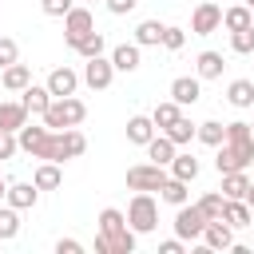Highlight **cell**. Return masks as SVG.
Segmentation results:
<instances>
[{
	"mask_svg": "<svg viewBox=\"0 0 254 254\" xmlns=\"http://www.w3.org/2000/svg\"><path fill=\"white\" fill-rule=\"evenodd\" d=\"M40 119H44V127H52V131L79 127V123L87 119V103H83V99H75V95H60V99H52V103H48V111H44Z\"/></svg>",
	"mask_w": 254,
	"mask_h": 254,
	"instance_id": "obj_1",
	"label": "cell"
},
{
	"mask_svg": "<svg viewBox=\"0 0 254 254\" xmlns=\"http://www.w3.org/2000/svg\"><path fill=\"white\" fill-rule=\"evenodd\" d=\"M127 226L135 234H151L159 226V202L151 198V190H135V198L127 202Z\"/></svg>",
	"mask_w": 254,
	"mask_h": 254,
	"instance_id": "obj_2",
	"label": "cell"
},
{
	"mask_svg": "<svg viewBox=\"0 0 254 254\" xmlns=\"http://www.w3.org/2000/svg\"><path fill=\"white\" fill-rule=\"evenodd\" d=\"M214 171L226 175V171H246L254 163V139H242V143H218L214 147Z\"/></svg>",
	"mask_w": 254,
	"mask_h": 254,
	"instance_id": "obj_3",
	"label": "cell"
},
{
	"mask_svg": "<svg viewBox=\"0 0 254 254\" xmlns=\"http://www.w3.org/2000/svg\"><path fill=\"white\" fill-rule=\"evenodd\" d=\"M202 226H206V214L198 210V202L175 206V234H179L183 242H198V238H202Z\"/></svg>",
	"mask_w": 254,
	"mask_h": 254,
	"instance_id": "obj_4",
	"label": "cell"
},
{
	"mask_svg": "<svg viewBox=\"0 0 254 254\" xmlns=\"http://www.w3.org/2000/svg\"><path fill=\"white\" fill-rule=\"evenodd\" d=\"M111 79H115V64H111V56H91V60H83L79 83H87L91 91H107Z\"/></svg>",
	"mask_w": 254,
	"mask_h": 254,
	"instance_id": "obj_5",
	"label": "cell"
},
{
	"mask_svg": "<svg viewBox=\"0 0 254 254\" xmlns=\"http://www.w3.org/2000/svg\"><path fill=\"white\" fill-rule=\"evenodd\" d=\"M167 183V167H159V163H135V167H127V187L131 190H159Z\"/></svg>",
	"mask_w": 254,
	"mask_h": 254,
	"instance_id": "obj_6",
	"label": "cell"
},
{
	"mask_svg": "<svg viewBox=\"0 0 254 254\" xmlns=\"http://www.w3.org/2000/svg\"><path fill=\"white\" fill-rule=\"evenodd\" d=\"M218 28H222V8H218L214 0L194 4V12H190V32H194V36H210V32H218Z\"/></svg>",
	"mask_w": 254,
	"mask_h": 254,
	"instance_id": "obj_7",
	"label": "cell"
},
{
	"mask_svg": "<svg viewBox=\"0 0 254 254\" xmlns=\"http://www.w3.org/2000/svg\"><path fill=\"white\" fill-rule=\"evenodd\" d=\"M48 139H52V127H32V123H24L20 131H16V143H20V151L24 155H32V159H44V151H48Z\"/></svg>",
	"mask_w": 254,
	"mask_h": 254,
	"instance_id": "obj_8",
	"label": "cell"
},
{
	"mask_svg": "<svg viewBox=\"0 0 254 254\" xmlns=\"http://www.w3.org/2000/svg\"><path fill=\"white\" fill-rule=\"evenodd\" d=\"M87 32H95V16H91L87 8H71V12L64 16V40H67V48H71L75 40H83Z\"/></svg>",
	"mask_w": 254,
	"mask_h": 254,
	"instance_id": "obj_9",
	"label": "cell"
},
{
	"mask_svg": "<svg viewBox=\"0 0 254 254\" xmlns=\"http://www.w3.org/2000/svg\"><path fill=\"white\" fill-rule=\"evenodd\" d=\"M202 246H206V250H230V246H234V226L222 222V218H206V226H202Z\"/></svg>",
	"mask_w": 254,
	"mask_h": 254,
	"instance_id": "obj_10",
	"label": "cell"
},
{
	"mask_svg": "<svg viewBox=\"0 0 254 254\" xmlns=\"http://www.w3.org/2000/svg\"><path fill=\"white\" fill-rule=\"evenodd\" d=\"M171 99H175L179 107H194V103L202 99V79H198V75H179V79H171Z\"/></svg>",
	"mask_w": 254,
	"mask_h": 254,
	"instance_id": "obj_11",
	"label": "cell"
},
{
	"mask_svg": "<svg viewBox=\"0 0 254 254\" xmlns=\"http://www.w3.org/2000/svg\"><path fill=\"white\" fill-rule=\"evenodd\" d=\"M4 202L16 206V210H32V206L40 202V187H36V183H8Z\"/></svg>",
	"mask_w": 254,
	"mask_h": 254,
	"instance_id": "obj_12",
	"label": "cell"
},
{
	"mask_svg": "<svg viewBox=\"0 0 254 254\" xmlns=\"http://www.w3.org/2000/svg\"><path fill=\"white\" fill-rule=\"evenodd\" d=\"M44 87L52 91V99H60V95H75V87H79V71H71V67H52V75H48Z\"/></svg>",
	"mask_w": 254,
	"mask_h": 254,
	"instance_id": "obj_13",
	"label": "cell"
},
{
	"mask_svg": "<svg viewBox=\"0 0 254 254\" xmlns=\"http://www.w3.org/2000/svg\"><path fill=\"white\" fill-rule=\"evenodd\" d=\"M198 159L190 155V151H175V159L167 163V175H175V179H183V183H194L198 179Z\"/></svg>",
	"mask_w": 254,
	"mask_h": 254,
	"instance_id": "obj_14",
	"label": "cell"
},
{
	"mask_svg": "<svg viewBox=\"0 0 254 254\" xmlns=\"http://www.w3.org/2000/svg\"><path fill=\"white\" fill-rule=\"evenodd\" d=\"M222 222H230L234 230L254 226V210L246 206V198H226V206H222Z\"/></svg>",
	"mask_w": 254,
	"mask_h": 254,
	"instance_id": "obj_15",
	"label": "cell"
},
{
	"mask_svg": "<svg viewBox=\"0 0 254 254\" xmlns=\"http://www.w3.org/2000/svg\"><path fill=\"white\" fill-rule=\"evenodd\" d=\"M222 67H226L222 52H198V56H194V75H198V79H218Z\"/></svg>",
	"mask_w": 254,
	"mask_h": 254,
	"instance_id": "obj_16",
	"label": "cell"
},
{
	"mask_svg": "<svg viewBox=\"0 0 254 254\" xmlns=\"http://www.w3.org/2000/svg\"><path fill=\"white\" fill-rule=\"evenodd\" d=\"M226 103L238 107V111L254 107V79H230V87H226Z\"/></svg>",
	"mask_w": 254,
	"mask_h": 254,
	"instance_id": "obj_17",
	"label": "cell"
},
{
	"mask_svg": "<svg viewBox=\"0 0 254 254\" xmlns=\"http://www.w3.org/2000/svg\"><path fill=\"white\" fill-rule=\"evenodd\" d=\"M111 64H115V71H139V64H143L139 44H119V48H111Z\"/></svg>",
	"mask_w": 254,
	"mask_h": 254,
	"instance_id": "obj_18",
	"label": "cell"
},
{
	"mask_svg": "<svg viewBox=\"0 0 254 254\" xmlns=\"http://www.w3.org/2000/svg\"><path fill=\"white\" fill-rule=\"evenodd\" d=\"M0 83H4V91H24V87L32 83V67L16 60V64H8V67H4V75H0Z\"/></svg>",
	"mask_w": 254,
	"mask_h": 254,
	"instance_id": "obj_19",
	"label": "cell"
},
{
	"mask_svg": "<svg viewBox=\"0 0 254 254\" xmlns=\"http://www.w3.org/2000/svg\"><path fill=\"white\" fill-rule=\"evenodd\" d=\"M20 103L28 107V115H44V111H48V103H52V91H48V87L28 83V87L20 91Z\"/></svg>",
	"mask_w": 254,
	"mask_h": 254,
	"instance_id": "obj_20",
	"label": "cell"
},
{
	"mask_svg": "<svg viewBox=\"0 0 254 254\" xmlns=\"http://www.w3.org/2000/svg\"><path fill=\"white\" fill-rule=\"evenodd\" d=\"M151 135H155V123H151V115H131V119H127V143H135V147H147V143H151Z\"/></svg>",
	"mask_w": 254,
	"mask_h": 254,
	"instance_id": "obj_21",
	"label": "cell"
},
{
	"mask_svg": "<svg viewBox=\"0 0 254 254\" xmlns=\"http://www.w3.org/2000/svg\"><path fill=\"white\" fill-rule=\"evenodd\" d=\"M175 151H179V147H175L163 131H155V135H151V143H147V159H151V163H159V167H167V163L175 159Z\"/></svg>",
	"mask_w": 254,
	"mask_h": 254,
	"instance_id": "obj_22",
	"label": "cell"
},
{
	"mask_svg": "<svg viewBox=\"0 0 254 254\" xmlns=\"http://www.w3.org/2000/svg\"><path fill=\"white\" fill-rule=\"evenodd\" d=\"M24 123H28V107L4 99V103H0V131H20Z\"/></svg>",
	"mask_w": 254,
	"mask_h": 254,
	"instance_id": "obj_23",
	"label": "cell"
},
{
	"mask_svg": "<svg viewBox=\"0 0 254 254\" xmlns=\"http://www.w3.org/2000/svg\"><path fill=\"white\" fill-rule=\"evenodd\" d=\"M32 183H36L40 190H56V187L64 183V171H60V163H48V159H40V167H36Z\"/></svg>",
	"mask_w": 254,
	"mask_h": 254,
	"instance_id": "obj_24",
	"label": "cell"
},
{
	"mask_svg": "<svg viewBox=\"0 0 254 254\" xmlns=\"http://www.w3.org/2000/svg\"><path fill=\"white\" fill-rule=\"evenodd\" d=\"M190 183H183V179H175V175H167V183L159 187V198L163 202H171V206H183V202H190V190H187Z\"/></svg>",
	"mask_w": 254,
	"mask_h": 254,
	"instance_id": "obj_25",
	"label": "cell"
},
{
	"mask_svg": "<svg viewBox=\"0 0 254 254\" xmlns=\"http://www.w3.org/2000/svg\"><path fill=\"white\" fill-rule=\"evenodd\" d=\"M250 24H254V12H250L246 4L222 8V28H226V32H238V28H250Z\"/></svg>",
	"mask_w": 254,
	"mask_h": 254,
	"instance_id": "obj_26",
	"label": "cell"
},
{
	"mask_svg": "<svg viewBox=\"0 0 254 254\" xmlns=\"http://www.w3.org/2000/svg\"><path fill=\"white\" fill-rule=\"evenodd\" d=\"M95 222H99V234H107V238L119 234V230H127V214H123L119 206H103Z\"/></svg>",
	"mask_w": 254,
	"mask_h": 254,
	"instance_id": "obj_27",
	"label": "cell"
},
{
	"mask_svg": "<svg viewBox=\"0 0 254 254\" xmlns=\"http://www.w3.org/2000/svg\"><path fill=\"white\" fill-rule=\"evenodd\" d=\"M163 28H167V24H159V20H143V24L135 28V44H139V48H159V44H163Z\"/></svg>",
	"mask_w": 254,
	"mask_h": 254,
	"instance_id": "obj_28",
	"label": "cell"
},
{
	"mask_svg": "<svg viewBox=\"0 0 254 254\" xmlns=\"http://www.w3.org/2000/svg\"><path fill=\"white\" fill-rule=\"evenodd\" d=\"M71 52L83 56V60H91V56H103V52H107V40H103V32H87L83 40L71 44Z\"/></svg>",
	"mask_w": 254,
	"mask_h": 254,
	"instance_id": "obj_29",
	"label": "cell"
},
{
	"mask_svg": "<svg viewBox=\"0 0 254 254\" xmlns=\"http://www.w3.org/2000/svg\"><path fill=\"white\" fill-rule=\"evenodd\" d=\"M183 115V107L175 103V99H163V103H155V111H151V123H155V131H167L175 119Z\"/></svg>",
	"mask_w": 254,
	"mask_h": 254,
	"instance_id": "obj_30",
	"label": "cell"
},
{
	"mask_svg": "<svg viewBox=\"0 0 254 254\" xmlns=\"http://www.w3.org/2000/svg\"><path fill=\"white\" fill-rule=\"evenodd\" d=\"M194 139H198V143H206V147H218V143L226 139V123H218V119L194 123Z\"/></svg>",
	"mask_w": 254,
	"mask_h": 254,
	"instance_id": "obj_31",
	"label": "cell"
},
{
	"mask_svg": "<svg viewBox=\"0 0 254 254\" xmlns=\"http://www.w3.org/2000/svg\"><path fill=\"white\" fill-rule=\"evenodd\" d=\"M246 190H250V175L246 171H226L222 175V194L226 198H246Z\"/></svg>",
	"mask_w": 254,
	"mask_h": 254,
	"instance_id": "obj_32",
	"label": "cell"
},
{
	"mask_svg": "<svg viewBox=\"0 0 254 254\" xmlns=\"http://www.w3.org/2000/svg\"><path fill=\"white\" fill-rule=\"evenodd\" d=\"M163 135H167V139H171L175 147H187V143L194 139V123H190L187 115H179V119H175V123H171V127H167Z\"/></svg>",
	"mask_w": 254,
	"mask_h": 254,
	"instance_id": "obj_33",
	"label": "cell"
},
{
	"mask_svg": "<svg viewBox=\"0 0 254 254\" xmlns=\"http://www.w3.org/2000/svg\"><path fill=\"white\" fill-rule=\"evenodd\" d=\"M135 238H139V234H135L131 226H127V230H119V234H111V238L103 234V242H107V254H135Z\"/></svg>",
	"mask_w": 254,
	"mask_h": 254,
	"instance_id": "obj_34",
	"label": "cell"
},
{
	"mask_svg": "<svg viewBox=\"0 0 254 254\" xmlns=\"http://www.w3.org/2000/svg\"><path fill=\"white\" fill-rule=\"evenodd\" d=\"M16 234H20V210L4 202L0 206V242H12Z\"/></svg>",
	"mask_w": 254,
	"mask_h": 254,
	"instance_id": "obj_35",
	"label": "cell"
},
{
	"mask_svg": "<svg viewBox=\"0 0 254 254\" xmlns=\"http://www.w3.org/2000/svg\"><path fill=\"white\" fill-rule=\"evenodd\" d=\"M222 206H226V194H222V190H206V194L198 198V210H202L206 218H222Z\"/></svg>",
	"mask_w": 254,
	"mask_h": 254,
	"instance_id": "obj_36",
	"label": "cell"
},
{
	"mask_svg": "<svg viewBox=\"0 0 254 254\" xmlns=\"http://www.w3.org/2000/svg\"><path fill=\"white\" fill-rule=\"evenodd\" d=\"M230 52H234V56H250V52H254V24L230 32Z\"/></svg>",
	"mask_w": 254,
	"mask_h": 254,
	"instance_id": "obj_37",
	"label": "cell"
},
{
	"mask_svg": "<svg viewBox=\"0 0 254 254\" xmlns=\"http://www.w3.org/2000/svg\"><path fill=\"white\" fill-rule=\"evenodd\" d=\"M183 44H187V32L175 28V24H167V28H163V48H167V52H179Z\"/></svg>",
	"mask_w": 254,
	"mask_h": 254,
	"instance_id": "obj_38",
	"label": "cell"
},
{
	"mask_svg": "<svg viewBox=\"0 0 254 254\" xmlns=\"http://www.w3.org/2000/svg\"><path fill=\"white\" fill-rule=\"evenodd\" d=\"M40 8H44V16H56V20H64V16L75 8V0H40Z\"/></svg>",
	"mask_w": 254,
	"mask_h": 254,
	"instance_id": "obj_39",
	"label": "cell"
},
{
	"mask_svg": "<svg viewBox=\"0 0 254 254\" xmlns=\"http://www.w3.org/2000/svg\"><path fill=\"white\" fill-rule=\"evenodd\" d=\"M242 139H250V123H242V119L226 123V139L222 143H242Z\"/></svg>",
	"mask_w": 254,
	"mask_h": 254,
	"instance_id": "obj_40",
	"label": "cell"
},
{
	"mask_svg": "<svg viewBox=\"0 0 254 254\" xmlns=\"http://www.w3.org/2000/svg\"><path fill=\"white\" fill-rule=\"evenodd\" d=\"M16 60H20V48H16V40L0 36V67H8V64H16Z\"/></svg>",
	"mask_w": 254,
	"mask_h": 254,
	"instance_id": "obj_41",
	"label": "cell"
},
{
	"mask_svg": "<svg viewBox=\"0 0 254 254\" xmlns=\"http://www.w3.org/2000/svg\"><path fill=\"white\" fill-rule=\"evenodd\" d=\"M20 151V143H16V131H0V163L4 159H12Z\"/></svg>",
	"mask_w": 254,
	"mask_h": 254,
	"instance_id": "obj_42",
	"label": "cell"
},
{
	"mask_svg": "<svg viewBox=\"0 0 254 254\" xmlns=\"http://www.w3.org/2000/svg\"><path fill=\"white\" fill-rule=\"evenodd\" d=\"M103 4H107V12H111V16H127V12H135V4H139V0H103Z\"/></svg>",
	"mask_w": 254,
	"mask_h": 254,
	"instance_id": "obj_43",
	"label": "cell"
},
{
	"mask_svg": "<svg viewBox=\"0 0 254 254\" xmlns=\"http://www.w3.org/2000/svg\"><path fill=\"white\" fill-rule=\"evenodd\" d=\"M56 254H83V242H75V238H60V242H56Z\"/></svg>",
	"mask_w": 254,
	"mask_h": 254,
	"instance_id": "obj_44",
	"label": "cell"
},
{
	"mask_svg": "<svg viewBox=\"0 0 254 254\" xmlns=\"http://www.w3.org/2000/svg\"><path fill=\"white\" fill-rule=\"evenodd\" d=\"M159 254H183V238L175 234V238H167V242H159Z\"/></svg>",
	"mask_w": 254,
	"mask_h": 254,
	"instance_id": "obj_45",
	"label": "cell"
},
{
	"mask_svg": "<svg viewBox=\"0 0 254 254\" xmlns=\"http://www.w3.org/2000/svg\"><path fill=\"white\" fill-rule=\"evenodd\" d=\"M246 206L254 210V179H250V190H246Z\"/></svg>",
	"mask_w": 254,
	"mask_h": 254,
	"instance_id": "obj_46",
	"label": "cell"
},
{
	"mask_svg": "<svg viewBox=\"0 0 254 254\" xmlns=\"http://www.w3.org/2000/svg\"><path fill=\"white\" fill-rule=\"evenodd\" d=\"M4 190H8V179H4V171H0V202H4Z\"/></svg>",
	"mask_w": 254,
	"mask_h": 254,
	"instance_id": "obj_47",
	"label": "cell"
},
{
	"mask_svg": "<svg viewBox=\"0 0 254 254\" xmlns=\"http://www.w3.org/2000/svg\"><path fill=\"white\" fill-rule=\"evenodd\" d=\"M242 4H246V8H250V12H254V0H242Z\"/></svg>",
	"mask_w": 254,
	"mask_h": 254,
	"instance_id": "obj_48",
	"label": "cell"
},
{
	"mask_svg": "<svg viewBox=\"0 0 254 254\" xmlns=\"http://www.w3.org/2000/svg\"><path fill=\"white\" fill-rule=\"evenodd\" d=\"M250 139H254V123H250Z\"/></svg>",
	"mask_w": 254,
	"mask_h": 254,
	"instance_id": "obj_49",
	"label": "cell"
},
{
	"mask_svg": "<svg viewBox=\"0 0 254 254\" xmlns=\"http://www.w3.org/2000/svg\"><path fill=\"white\" fill-rule=\"evenodd\" d=\"M91 4H95V0H91Z\"/></svg>",
	"mask_w": 254,
	"mask_h": 254,
	"instance_id": "obj_50",
	"label": "cell"
},
{
	"mask_svg": "<svg viewBox=\"0 0 254 254\" xmlns=\"http://www.w3.org/2000/svg\"><path fill=\"white\" fill-rule=\"evenodd\" d=\"M250 56H254V52H250Z\"/></svg>",
	"mask_w": 254,
	"mask_h": 254,
	"instance_id": "obj_51",
	"label": "cell"
}]
</instances>
